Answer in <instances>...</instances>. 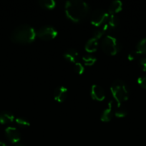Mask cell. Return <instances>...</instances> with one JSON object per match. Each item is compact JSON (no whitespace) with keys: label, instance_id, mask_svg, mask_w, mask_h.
<instances>
[{"label":"cell","instance_id":"1","mask_svg":"<svg viewBox=\"0 0 146 146\" xmlns=\"http://www.w3.org/2000/svg\"><path fill=\"white\" fill-rule=\"evenodd\" d=\"M64 11L69 19L73 22H80L87 17L90 11V7L84 1L70 0L65 3Z\"/></svg>","mask_w":146,"mask_h":146},{"label":"cell","instance_id":"2","mask_svg":"<svg viewBox=\"0 0 146 146\" xmlns=\"http://www.w3.org/2000/svg\"><path fill=\"white\" fill-rule=\"evenodd\" d=\"M37 31L34 27L22 24L16 27L11 34V40L17 44H30L35 40Z\"/></svg>","mask_w":146,"mask_h":146},{"label":"cell","instance_id":"3","mask_svg":"<svg viewBox=\"0 0 146 146\" xmlns=\"http://www.w3.org/2000/svg\"><path fill=\"white\" fill-rule=\"evenodd\" d=\"M110 91L117 104H123L129 97V91L127 85L122 80L117 79L112 84Z\"/></svg>","mask_w":146,"mask_h":146},{"label":"cell","instance_id":"4","mask_svg":"<svg viewBox=\"0 0 146 146\" xmlns=\"http://www.w3.org/2000/svg\"><path fill=\"white\" fill-rule=\"evenodd\" d=\"M101 48L105 54L115 55L121 50L122 45L115 36L107 35L101 41Z\"/></svg>","mask_w":146,"mask_h":146},{"label":"cell","instance_id":"5","mask_svg":"<svg viewBox=\"0 0 146 146\" xmlns=\"http://www.w3.org/2000/svg\"><path fill=\"white\" fill-rule=\"evenodd\" d=\"M110 17L108 12L103 9H97L93 11L91 16V24L95 27H98L107 23Z\"/></svg>","mask_w":146,"mask_h":146},{"label":"cell","instance_id":"6","mask_svg":"<svg viewBox=\"0 0 146 146\" xmlns=\"http://www.w3.org/2000/svg\"><path fill=\"white\" fill-rule=\"evenodd\" d=\"M57 35V29L52 26H44L37 31V36L45 41L53 39Z\"/></svg>","mask_w":146,"mask_h":146},{"label":"cell","instance_id":"7","mask_svg":"<svg viewBox=\"0 0 146 146\" xmlns=\"http://www.w3.org/2000/svg\"><path fill=\"white\" fill-rule=\"evenodd\" d=\"M5 133L9 141L13 143H17L21 140V134L18 130L12 126H8L5 129Z\"/></svg>","mask_w":146,"mask_h":146},{"label":"cell","instance_id":"8","mask_svg":"<svg viewBox=\"0 0 146 146\" xmlns=\"http://www.w3.org/2000/svg\"><path fill=\"white\" fill-rule=\"evenodd\" d=\"M90 94L92 98L94 100L98 101H102L105 98V92L104 90L100 86L97 84H93L90 90Z\"/></svg>","mask_w":146,"mask_h":146},{"label":"cell","instance_id":"9","mask_svg":"<svg viewBox=\"0 0 146 146\" xmlns=\"http://www.w3.org/2000/svg\"><path fill=\"white\" fill-rule=\"evenodd\" d=\"M67 96V88L65 86H60L57 87L54 91V98L57 102L62 103Z\"/></svg>","mask_w":146,"mask_h":146},{"label":"cell","instance_id":"10","mask_svg":"<svg viewBox=\"0 0 146 146\" xmlns=\"http://www.w3.org/2000/svg\"><path fill=\"white\" fill-rule=\"evenodd\" d=\"M113 101H110L109 102L107 107L103 111L101 115V121L103 122H108L110 120L113 118V113H114V109H113V106H114V104H113Z\"/></svg>","mask_w":146,"mask_h":146},{"label":"cell","instance_id":"11","mask_svg":"<svg viewBox=\"0 0 146 146\" xmlns=\"http://www.w3.org/2000/svg\"><path fill=\"white\" fill-rule=\"evenodd\" d=\"M112 30L110 29V27H109L108 24L107 23L102 24V25L98 27H96L95 30L94 31V34H93V36L94 38H97V39H100L104 34L106 33H108L110 31H111Z\"/></svg>","mask_w":146,"mask_h":146},{"label":"cell","instance_id":"12","mask_svg":"<svg viewBox=\"0 0 146 146\" xmlns=\"http://www.w3.org/2000/svg\"><path fill=\"white\" fill-rule=\"evenodd\" d=\"M64 57L69 62L75 64L76 62H77V60H78L79 54L77 51H76L75 49L70 48V49H67L64 53Z\"/></svg>","mask_w":146,"mask_h":146},{"label":"cell","instance_id":"13","mask_svg":"<svg viewBox=\"0 0 146 146\" xmlns=\"http://www.w3.org/2000/svg\"><path fill=\"white\" fill-rule=\"evenodd\" d=\"M123 9V2L120 0L113 1L108 7V14L110 15H115Z\"/></svg>","mask_w":146,"mask_h":146},{"label":"cell","instance_id":"14","mask_svg":"<svg viewBox=\"0 0 146 146\" xmlns=\"http://www.w3.org/2000/svg\"><path fill=\"white\" fill-rule=\"evenodd\" d=\"M98 46H99L98 39L94 38V37H92L91 38H90V39L86 42L85 46H84V48H85V50L87 51V52L92 53L97 49Z\"/></svg>","mask_w":146,"mask_h":146},{"label":"cell","instance_id":"15","mask_svg":"<svg viewBox=\"0 0 146 146\" xmlns=\"http://www.w3.org/2000/svg\"><path fill=\"white\" fill-rule=\"evenodd\" d=\"M14 120V116L11 112L7 111H4L0 113V123L8 124L13 122Z\"/></svg>","mask_w":146,"mask_h":146},{"label":"cell","instance_id":"16","mask_svg":"<svg viewBox=\"0 0 146 146\" xmlns=\"http://www.w3.org/2000/svg\"><path fill=\"white\" fill-rule=\"evenodd\" d=\"M115 115L118 118H123L127 113V111L123 104H117L114 110Z\"/></svg>","mask_w":146,"mask_h":146},{"label":"cell","instance_id":"17","mask_svg":"<svg viewBox=\"0 0 146 146\" xmlns=\"http://www.w3.org/2000/svg\"><path fill=\"white\" fill-rule=\"evenodd\" d=\"M107 24H108L109 27L111 30L117 28L120 24V19L117 15H110L108 20L107 21Z\"/></svg>","mask_w":146,"mask_h":146},{"label":"cell","instance_id":"18","mask_svg":"<svg viewBox=\"0 0 146 146\" xmlns=\"http://www.w3.org/2000/svg\"><path fill=\"white\" fill-rule=\"evenodd\" d=\"M39 4L42 7L48 9H52L56 7V2L54 0H40Z\"/></svg>","mask_w":146,"mask_h":146},{"label":"cell","instance_id":"19","mask_svg":"<svg viewBox=\"0 0 146 146\" xmlns=\"http://www.w3.org/2000/svg\"><path fill=\"white\" fill-rule=\"evenodd\" d=\"M136 51H138L140 55L146 54V38H143L137 43L136 46Z\"/></svg>","mask_w":146,"mask_h":146},{"label":"cell","instance_id":"20","mask_svg":"<svg viewBox=\"0 0 146 146\" xmlns=\"http://www.w3.org/2000/svg\"><path fill=\"white\" fill-rule=\"evenodd\" d=\"M82 61L86 66H92L95 63L97 58L91 54H86L82 57Z\"/></svg>","mask_w":146,"mask_h":146},{"label":"cell","instance_id":"21","mask_svg":"<svg viewBox=\"0 0 146 146\" xmlns=\"http://www.w3.org/2000/svg\"><path fill=\"white\" fill-rule=\"evenodd\" d=\"M16 123L18 124L19 126L22 127V128H27L30 125V123L29 121H27V119L24 118H17L15 119Z\"/></svg>","mask_w":146,"mask_h":146},{"label":"cell","instance_id":"22","mask_svg":"<svg viewBox=\"0 0 146 146\" xmlns=\"http://www.w3.org/2000/svg\"><path fill=\"white\" fill-rule=\"evenodd\" d=\"M74 70L77 74H82L84 71V68L81 63L77 61L74 64Z\"/></svg>","mask_w":146,"mask_h":146},{"label":"cell","instance_id":"23","mask_svg":"<svg viewBox=\"0 0 146 146\" xmlns=\"http://www.w3.org/2000/svg\"><path fill=\"white\" fill-rule=\"evenodd\" d=\"M140 56V54H139L138 51H137L136 50H135V51H131L130 53H129L127 58H128V59L130 60V61H133V60L137 59V58H138Z\"/></svg>","mask_w":146,"mask_h":146},{"label":"cell","instance_id":"24","mask_svg":"<svg viewBox=\"0 0 146 146\" xmlns=\"http://www.w3.org/2000/svg\"><path fill=\"white\" fill-rule=\"evenodd\" d=\"M137 83L143 88L146 89V75H143L137 78Z\"/></svg>","mask_w":146,"mask_h":146},{"label":"cell","instance_id":"25","mask_svg":"<svg viewBox=\"0 0 146 146\" xmlns=\"http://www.w3.org/2000/svg\"><path fill=\"white\" fill-rule=\"evenodd\" d=\"M139 66L143 71H146V57L140 58L139 61Z\"/></svg>","mask_w":146,"mask_h":146},{"label":"cell","instance_id":"26","mask_svg":"<svg viewBox=\"0 0 146 146\" xmlns=\"http://www.w3.org/2000/svg\"><path fill=\"white\" fill-rule=\"evenodd\" d=\"M0 146H7V145H6V144L4 143H3V142H1V141H0Z\"/></svg>","mask_w":146,"mask_h":146},{"label":"cell","instance_id":"27","mask_svg":"<svg viewBox=\"0 0 146 146\" xmlns=\"http://www.w3.org/2000/svg\"><path fill=\"white\" fill-rule=\"evenodd\" d=\"M16 146H24V145H22V144H17V145H16Z\"/></svg>","mask_w":146,"mask_h":146}]
</instances>
